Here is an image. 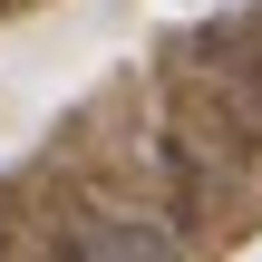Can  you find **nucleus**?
<instances>
[{"mask_svg": "<svg viewBox=\"0 0 262 262\" xmlns=\"http://www.w3.org/2000/svg\"><path fill=\"white\" fill-rule=\"evenodd\" d=\"M68 262H175V243H165L156 224H97Z\"/></svg>", "mask_w": 262, "mask_h": 262, "instance_id": "nucleus-1", "label": "nucleus"}]
</instances>
